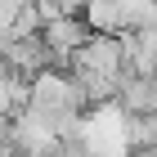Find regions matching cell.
I'll list each match as a JSON object with an SVG mask.
<instances>
[{
  "label": "cell",
  "instance_id": "obj_1",
  "mask_svg": "<svg viewBox=\"0 0 157 157\" xmlns=\"http://www.w3.org/2000/svg\"><path fill=\"white\" fill-rule=\"evenodd\" d=\"M72 67L76 72L108 76V81H121V76H126V40L121 36H90L72 54Z\"/></svg>",
  "mask_w": 157,
  "mask_h": 157
},
{
  "label": "cell",
  "instance_id": "obj_2",
  "mask_svg": "<svg viewBox=\"0 0 157 157\" xmlns=\"http://www.w3.org/2000/svg\"><path fill=\"white\" fill-rule=\"evenodd\" d=\"M85 40H90V27H85L81 18H67V13H63V18H49V23L40 27V45H45L63 67L72 63V54L85 45Z\"/></svg>",
  "mask_w": 157,
  "mask_h": 157
},
{
  "label": "cell",
  "instance_id": "obj_3",
  "mask_svg": "<svg viewBox=\"0 0 157 157\" xmlns=\"http://www.w3.org/2000/svg\"><path fill=\"white\" fill-rule=\"evenodd\" d=\"M117 108H121V117H157V81L153 76H121L117 81Z\"/></svg>",
  "mask_w": 157,
  "mask_h": 157
},
{
  "label": "cell",
  "instance_id": "obj_4",
  "mask_svg": "<svg viewBox=\"0 0 157 157\" xmlns=\"http://www.w3.org/2000/svg\"><path fill=\"white\" fill-rule=\"evenodd\" d=\"M81 23L90 27V36H126V23H121V5L117 0H85Z\"/></svg>",
  "mask_w": 157,
  "mask_h": 157
}]
</instances>
